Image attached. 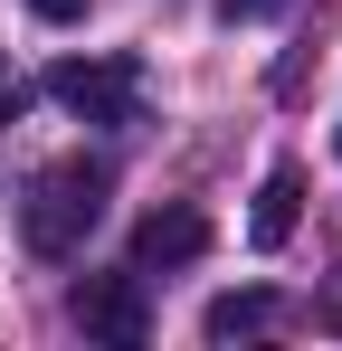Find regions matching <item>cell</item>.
<instances>
[{
  "label": "cell",
  "instance_id": "cell-1",
  "mask_svg": "<svg viewBox=\"0 0 342 351\" xmlns=\"http://www.w3.org/2000/svg\"><path fill=\"white\" fill-rule=\"evenodd\" d=\"M95 219H105V171L95 162H48L29 180V199H19V237L38 256H76Z\"/></svg>",
  "mask_w": 342,
  "mask_h": 351
},
{
  "label": "cell",
  "instance_id": "cell-2",
  "mask_svg": "<svg viewBox=\"0 0 342 351\" xmlns=\"http://www.w3.org/2000/svg\"><path fill=\"white\" fill-rule=\"evenodd\" d=\"M48 95L76 123H133L143 114V66L133 58H57L48 66Z\"/></svg>",
  "mask_w": 342,
  "mask_h": 351
},
{
  "label": "cell",
  "instance_id": "cell-3",
  "mask_svg": "<svg viewBox=\"0 0 342 351\" xmlns=\"http://www.w3.org/2000/svg\"><path fill=\"white\" fill-rule=\"evenodd\" d=\"M76 323H86V332H95V342H143V332H152V304H143V276H133V266H124V276H86V285H76Z\"/></svg>",
  "mask_w": 342,
  "mask_h": 351
},
{
  "label": "cell",
  "instance_id": "cell-4",
  "mask_svg": "<svg viewBox=\"0 0 342 351\" xmlns=\"http://www.w3.org/2000/svg\"><path fill=\"white\" fill-rule=\"evenodd\" d=\"M209 247V219L200 209H152L143 228H133V276H152V266H190Z\"/></svg>",
  "mask_w": 342,
  "mask_h": 351
},
{
  "label": "cell",
  "instance_id": "cell-5",
  "mask_svg": "<svg viewBox=\"0 0 342 351\" xmlns=\"http://www.w3.org/2000/svg\"><path fill=\"white\" fill-rule=\"evenodd\" d=\"M295 219H304V171H295V162H276V171H266V190H257V209H247V237H257V247H285V237H295Z\"/></svg>",
  "mask_w": 342,
  "mask_h": 351
},
{
  "label": "cell",
  "instance_id": "cell-6",
  "mask_svg": "<svg viewBox=\"0 0 342 351\" xmlns=\"http://www.w3.org/2000/svg\"><path fill=\"white\" fill-rule=\"evenodd\" d=\"M276 313H285L276 294H266V285H247V294H219V304L200 313V332H209V342H247V332H266Z\"/></svg>",
  "mask_w": 342,
  "mask_h": 351
},
{
  "label": "cell",
  "instance_id": "cell-7",
  "mask_svg": "<svg viewBox=\"0 0 342 351\" xmlns=\"http://www.w3.org/2000/svg\"><path fill=\"white\" fill-rule=\"evenodd\" d=\"M29 10H38L48 29H67V19H86V0H29Z\"/></svg>",
  "mask_w": 342,
  "mask_h": 351
},
{
  "label": "cell",
  "instance_id": "cell-8",
  "mask_svg": "<svg viewBox=\"0 0 342 351\" xmlns=\"http://www.w3.org/2000/svg\"><path fill=\"white\" fill-rule=\"evenodd\" d=\"M285 0H219V19H276Z\"/></svg>",
  "mask_w": 342,
  "mask_h": 351
},
{
  "label": "cell",
  "instance_id": "cell-9",
  "mask_svg": "<svg viewBox=\"0 0 342 351\" xmlns=\"http://www.w3.org/2000/svg\"><path fill=\"white\" fill-rule=\"evenodd\" d=\"M10 105H19V95H10V76H0V123H10Z\"/></svg>",
  "mask_w": 342,
  "mask_h": 351
}]
</instances>
